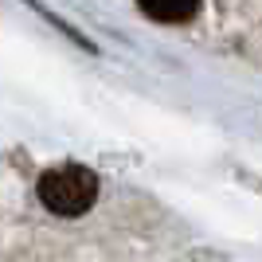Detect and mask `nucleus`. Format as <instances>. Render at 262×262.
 <instances>
[{
    "instance_id": "2",
    "label": "nucleus",
    "mask_w": 262,
    "mask_h": 262,
    "mask_svg": "<svg viewBox=\"0 0 262 262\" xmlns=\"http://www.w3.org/2000/svg\"><path fill=\"white\" fill-rule=\"evenodd\" d=\"M145 16H153L161 24H184L200 12V0H137Z\"/></svg>"
},
{
    "instance_id": "1",
    "label": "nucleus",
    "mask_w": 262,
    "mask_h": 262,
    "mask_svg": "<svg viewBox=\"0 0 262 262\" xmlns=\"http://www.w3.org/2000/svg\"><path fill=\"white\" fill-rule=\"evenodd\" d=\"M35 196L47 211L63 219H78L98 204V176L82 164H59L35 180Z\"/></svg>"
}]
</instances>
